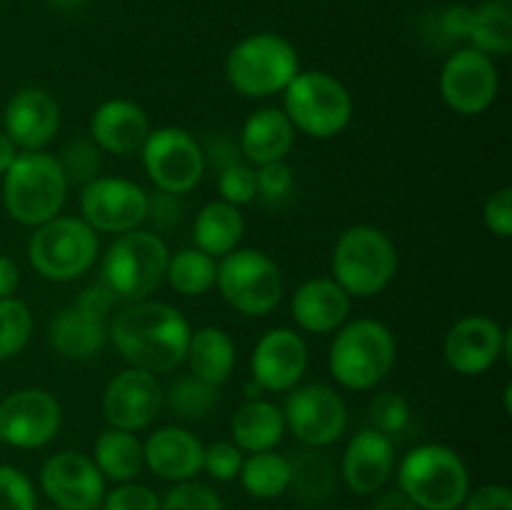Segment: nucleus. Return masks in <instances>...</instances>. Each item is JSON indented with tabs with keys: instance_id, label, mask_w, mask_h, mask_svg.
Segmentation results:
<instances>
[{
	"instance_id": "2",
	"label": "nucleus",
	"mask_w": 512,
	"mask_h": 510,
	"mask_svg": "<svg viewBox=\"0 0 512 510\" xmlns=\"http://www.w3.org/2000/svg\"><path fill=\"white\" fill-rule=\"evenodd\" d=\"M68 195V180L55 155L25 150L15 155L3 175V203L10 218L20 225H38L58 218Z\"/></svg>"
},
{
	"instance_id": "20",
	"label": "nucleus",
	"mask_w": 512,
	"mask_h": 510,
	"mask_svg": "<svg viewBox=\"0 0 512 510\" xmlns=\"http://www.w3.org/2000/svg\"><path fill=\"white\" fill-rule=\"evenodd\" d=\"M3 133L15 148L40 150L55 138L60 128V105L48 90L23 88L8 100L3 113Z\"/></svg>"
},
{
	"instance_id": "8",
	"label": "nucleus",
	"mask_w": 512,
	"mask_h": 510,
	"mask_svg": "<svg viewBox=\"0 0 512 510\" xmlns=\"http://www.w3.org/2000/svg\"><path fill=\"white\" fill-rule=\"evenodd\" d=\"M170 253L150 230L118 235L103 258V283L120 300H145L165 278Z\"/></svg>"
},
{
	"instance_id": "3",
	"label": "nucleus",
	"mask_w": 512,
	"mask_h": 510,
	"mask_svg": "<svg viewBox=\"0 0 512 510\" xmlns=\"http://www.w3.org/2000/svg\"><path fill=\"white\" fill-rule=\"evenodd\" d=\"M398 490L418 510H455L468 498L470 475L463 458L448 445H418L400 463Z\"/></svg>"
},
{
	"instance_id": "53",
	"label": "nucleus",
	"mask_w": 512,
	"mask_h": 510,
	"mask_svg": "<svg viewBox=\"0 0 512 510\" xmlns=\"http://www.w3.org/2000/svg\"><path fill=\"white\" fill-rule=\"evenodd\" d=\"M15 155H18V150H15V143L8 138V135L0 130V175H5V170L13 165Z\"/></svg>"
},
{
	"instance_id": "24",
	"label": "nucleus",
	"mask_w": 512,
	"mask_h": 510,
	"mask_svg": "<svg viewBox=\"0 0 512 510\" xmlns=\"http://www.w3.org/2000/svg\"><path fill=\"white\" fill-rule=\"evenodd\" d=\"M350 310V295L333 278L305 280L293 295V318L303 330L315 335L333 333L343 325Z\"/></svg>"
},
{
	"instance_id": "56",
	"label": "nucleus",
	"mask_w": 512,
	"mask_h": 510,
	"mask_svg": "<svg viewBox=\"0 0 512 510\" xmlns=\"http://www.w3.org/2000/svg\"><path fill=\"white\" fill-rule=\"evenodd\" d=\"M0 400H3V393H0Z\"/></svg>"
},
{
	"instance_id": "47",
	"label": "nucleus",
	"mask_w": 512,
	"mask_h": 510,
	"mask_svg": "<svg viewBox=\"0 0 512 510\" xmlns=\"http://www.w3.org/2000/svg\"><path fill=\"white\" fill-rule=\"evenodd\" d=\"M115 300L118 298H115L113 290H110L108 285L95 283V285H88V288L78 295V300H75V308H78L80 313L90 315V318H95V320H103L105 323V318H108V313H110V308L115 305Z\"/></svg>"
},
{
	"instance_id": "39",
	"label": "nucleus",
	"mask_w": 512,
	"mask_h": 510,
	"mask_svg": "<svg viewBox=\"0 0 512 510\" xmlns=\"http://www.w3.org/2000/svg\"><path fill=\"white\" fill-rule=\"evenodd\" d=\"M160 510H225L223 500L213 488L195 480H183L173 485L160 500Z\"/></svg>"
},
{
	"instance_id": "9",
	"label": "nucleus",
	"mask_w": 512,
	"mask_h": 510,
	"mask_svg": "<svg viewBox=\"0 0 512 510\" xmlns=\"http://www.w3.org/2000/svg\"><path fill=\"white\" fill-rule=\"evenodd\" d=\"M28 258L43 278L65 283L93 268L98 235L83 218H53L38 225L28 245Z\"/></svg>"
},
{
	"instance_id": "7",
	"label": "nucleus",
	"mask_w": 512,
	"mask_h": 510,
	"mask_svg": "<svg viewBox=\"0 0 512 510\" xmlns=\"http://www.w3.org/2000/svg\"><path fill=\"white\" fill-rule=\"evenodd\" d=\"M285 93V110L295 130L310 138L328 140L348 128L353 118V98L338 78L320 70L298 73Z\"/></svg>"
},
{
	"instance_id": "21",
	"label": "nucleus",
	"mask_w": 512,
	"mask_h": 510,
	"mask_svg": "<svg viewBox=\"0 0 512 510\" xmlns=\"http://www.w3.org/2000/svg\"><path fill=\"white\" fill-rule=\"evenodd\" d=\"M393 443L375 428L353 435L343 455V480L355 495H373L393 473Z\"/></svg>"
},
{
	"instance_id": "27",
	"label": "nucleus",
	"mask_w": 512,
	"mask_h": 510,
	"mask_svg": "<svg viewBox=\"0 0 512 510\" xmlns=\"http://www.w3.org/2000/svg\"><path fill=\"white\" fill-rule=\"evenodd\" d=\"M243 233V215H240V210L235 205L225 203V200H213V203L203 205L200 213L195 215V248L203 250L210 258H223V255L238 250Z\"/></svg>"
},
{
	"instance_id": "1",
	"label": "nucleus",
	"mask_w": 512,
	"mask_h": 510,
	"mask_svg": "<svg viewBox=\"0 0 512 510\" xmlns=\"http://www.w3.org/2000/svg\"><path fill=\"white\" fill-rule=\"evenodd\" d=\"M190 323L178 308L160 300H135L120 310L110 325L115 350L130 368L170 373L188 355Z\"/></svg>"
},
{
	"instance_id": "15",
	"label": "nucleus",
	"mask_w": 512,
	"mask_h": 510,
	"mask_svg": "<svg viewBox=\"0 0 512 510\" xmlns=\"http://www.w3.org/2000/svg\"><path fill=\"white\" fill-rule=\"evenodd\" d=\"M500 78L493 58L475 48L455 50L440 73V95L460 115H478L493 105Z\"/></svg>"
},
{
	"instance_id": "12",
	"label": "nucleus",
	"mask_w": 512,
	"mask_h": 510,
	"mask_svg": "<svg viewBox=\"0 0 512 510\" xmlns=\"http://www.w3.org/2000/svg\"><path fill=\"white\" fill-rule=\"evenodd\" d=\"M80 213L93 230L123 235L138 228L148 215V193L133 180L98 175L83 185Z\"/></svg>"
},
{
	"instance_id": "18",
	"label": "nucleus",
	"mask_w": 512,
	"mask_h": 510,
	"mask_svg": "<svg viewBox=\"0 0 512 510\" xmlns=\"http://www.w3.org/2000/svg\"><path fill=\"white\" fill-rule=\"evenodd\" d=\"M255 385L270 393H285L305 375L308 345L295 330L273 328L258 340L250 358Z\"/></svg>"
},
{
	"instance_id": "31",
	"label": "nucleus",
	"mask_w": 512,
	"mask_h": 510,
	"mask_svg": "<svg viewBox=\"0 0 512 510\" xmlns=\"http://www.w3.org/2000/svg\"><path fill=\"white\" fill-rule=\"evenodd\" d=\"M468 40L470 48L485 55H508L512 50V5L510 0H485L473 8Z\"/></svg>"
},
{
	"instance_id": "36",
	"label": "nucleus",
	"mask_w": 512,
	"mask_h": 510,
	"mask_svg": "<svg viewBox=\"0 0 512 510\" xmlns=\"http://www.w3.org/2000/svg\"><path fill=\"white\" fill-rule=\"evenodd\" d=\"M33 333L30 308L18 298H0V360L15 358Z\"/></svg>"
},
{
	"instance_id": "13",
	"label": "nucleus",
	"mask_w": 512,
	"mask_h": 510,
	"mask_svg": "<svg viewBox=\"0 0 512 510\" xmlns=\"http://www.w3.org/2000/svg\"><path fill=\"white\" fill-rule=\"evenodd\" d=\"M285 425L300 443L310 448H325L345 433L348 410L343 398L323 383L303 385L285 400Z\"/></svg>"
},
{
	"instance_id": "14",
	"label": "nucleus",
	"mask_w": 512,
	"mask_h": 510,
	"mask_svg": "<svg viewBox=\"0 0 512 510\" xmlns=\"http://www.w3.org/2000/svg\"><path fill=\"white\" fill-rule=\"evenodd\" d=\"M63 410L43 388H23L0 400V443L43 448L58 435Z\"/></svg>"
},
{
	"instance_id": "37",
	"label": "nucleus",
	"mask_w": 512,
	"mask_h": 510,
	"mask_svg": "<svg viewBox=\"0 0 512 510\" xmlns=\"http://www.w3.org/2000/svg\"><path fill=\"white\" fill-rule=\"evenodd\" d=\"M68 183L88 185L100 175V148L90 140H73L58 158Z\"/></svg>"
},
{
	"instance_id": "5",
	"label": "nucleus",
	"mask_w": 512,
	"mask_h": 510,
	"mask_svg": "<svg viewBox=\"0 0 512 510\" xmlns=\"http://www.w3.org/2000/svg\"><path fill=\"white\" fill-rule=\"evenodd\" d=\"M328 365L333 378L348 390H370L395 365V338L378 320H353L335 335Z\"/></svg>"
},
{
	"instance_id": "51",
	"label": "nucleus",
	"mask_w": 512,
	"mask_h": 510,
	"mask_svg": "<svg viewBox=\"0 0 512 510\" xmlns=\"http://www.w3.org/2000/svg\"><path fill=\"white\" fill-rule=\"evenodd\" d=\"M20 285V270L8 255H0V298H13Z\"/></svg>"
},
{
	"instance_id": "41",
	"label": "nucleus",
	"mask_w": 512,
	"mask_h": 510,
	"mask_svg": "<svg viewBox=\"0 0 512 510\" xmlns=\"http://www.w3.org/2000/svg\"><path fill=\"white\" fill-rule=\"evenodd\" d=\"M218 190L223 195L225 203L235 205H248L253 203V198L258 195V185H255V170L248 168L243 163H235L230 168L220 170L218 178Z\"/></svg>"
},
{
	"instance_id": "34",
	"label": "nucleus",
	"mask_w": 512,
	"mask_h": 510,
	"mask_svg": "<svg viewBox=\"0 0 512 510\" xmlns=\"http://www.w3.org/2000/svg\"><path fill=\"white\" fill-rule=\"evenodd\" d=\"M290 488L303 500H323L335 488V468L323 453L303 450L290 460Z\"/></svg>"
},
{
	"instance_id": "42",
	"label": "nucleus",
	"mask_w": 512,
	"mask_h": 510,
	"mask_svg": "<svg viewBox=\"0 0 512 510\" xmlns=\"http://www.w3.org/2000/svg\"><path fill=\"white\" fill-rule=\"evenodd\" d=\"M100 510H160V498L148 485L123 483L105 493Z\"/></svg>"
},
{
	"instance_id": "22",
	"label": "nucleus",
	"mask_w": 512,
	"mask_h": 510,
	"mask_svg": "<svg viewBox=\"0 0 512 510\" xmlns=\"http://www.w3.org/2000/svg\"><path fill=\"white\" fill-rule=\"evenodd\" d=\"M203 443L190 430L168 425L145 440L143 460L158 478L183 483L203 470Z\"/></svg>"
},
{
	"instance_id": "17",
	"label": "nucleus",
	"mask_w": 512,
	"mask_h": 510,
	"mask_svg": "<svg viewBox=\"0 0 512 510\" xmlns=\"http://www.w3.org/2000/svg\"><path fill=\"white\" fill-rule=\"evenodd\" d=\"M165 393L158 378L148 370L125 368L108 383L103 395V413L110 428L143 430L158 418Z\"/></svg>"
},
{
	"instance_id": "6",
	"label": "nucleus",
	"mask_w": 512,
	"mask_h": 510,
	"mask_svg": "<svg viewBox=\"0 0 512 510\" xmlns=\"http://www.w3.org/2000/svg\"><path fill=\"white\" fill-rule=\"evenodd\" d=\"M300 73L293 45L275 33H255L240 40L228 55L225 75L245 98H268L283 93Z\"/></svg>"
},
{
	"instance_id": "45",
	"label": "nucleus",
	"mask_w": 512,
	"mask_h": 510,
	"mask_svg": "<svg viewBox=\"0 0 512 510\" xmlns=\"http://www.w3.org/2000/svg\"><path fill=\"white\" fill-rule=\"evenodd\" d=\"M483 220L485 228L493 235H498L500 240H508L512 235V188H498L495 193H490V198L485 200L483 208Z\"/></svg>"
},
{
	"instance_id": "32",
	"label": "nucleus",
	"mask_w": 512,
	"mask_h": 510,
	"mask_svg": "<svg viewBox=\"0 0 512 510\" xmlns=\"http://www.w3.org/2000/svg\"><path fill=\"white\" fill-rule=\"evenodd\" d=\"M240 483L258 500H273L290 488V460L275 450L253 453L243 460Z\"/></svg>"
},
{
	"instance_id": "19",
	"label": "nucleus",
	"mask_w": 512,
	"mask_h": 510,
	"mask_svg": "<svg viewBox=\"0 0 512 510\" xmlns=\"http://www.w3.org/2000/svg\"><path fill=\"white\" fill-rule=\"evenodd\" d=\"M505 333L493 318L468 315L448 330L443 355L450 368L460 375H480L495 365L503 355Z\"/></svg>"
},
{
	"instance_id": "4",
	"label": "nucleus",
	"mask_w": 512,
	"mask_h": 510,
	"mask_svg": "<svg viewBox=\"0 0 512 510\" xmlns=\"http://www.w3.org/2000/svg\"><path fill=\"white\" fill-rule=\"evenodd\" d=\"M330 265L345 293L370 298L383 293L398 273V250L380 228L353 225L335 243Z\"/></svg>"
},
{
	"instance_id": "54",
	"label": "nucleus",
	"mask_w": 512,
	"mask_h": 510,
	"mask_svg": "<svg viewBox=\"0 0 512 510\" xmlns=\"http://www.w3.org/2000/svg\"><path fill=\"white\" fill-rule=\"evenodd\" d=\"M58 8H78V5H83L85 0H53Z\"/></svg>"
},
{
	"instance_id": "52",
	"label": "nucleus",
	"mask_w": 512,
	"mask_h": 510,
	"mask_svg": "<svg viewBox=\"0 0 512 510\" xmlns=\"http://www.w3.org/2000/svg\"><path fill=\"white\" fill-rule=\"evenodd\" d=\"M373 510H418V505L403 493V490H388L375 500Z\"/></svg>"
},
{
	"instance_id": "55",
	"label": "nucleus",
	"mask_w": 512,
	"mask_h": 510,
	"mask_svg": "<svg viewBox=\"0 0 512 510\" xmlns=\"http://www.w3.org/2000/svg\"><path fill=\"white\" fill-rule=\"evenodd\" d=\"M45 510H58V508H45Z\"/></svg>"
},
{
	"instance_id": "23",
	"label": "nucleus",
	"mask_w": 512,
	"mask_h": 510,
	"mask_svg": "<svg viewBox=\"0 0 512 510\" xmlns=\"http://www.w3.org/2000/svg\"><path fill=\"white\" fill-rule=\"evenodd\" d=\"M148 133V115L130 100H108L90 118L93 143L113 155H130L140 150Z\"/></svg>"
},
{
	"instance_id": "16",
	"label": "nucleus",
	"mask_w": 512,
	"mask_h": 510,
	"mask_svg": "<svg viewBox=\"0 0 512 510\" xmlns=\"http://www.w3.org/2000/svg\"><path fill=\"white\" fill-rule=\"evenodd\" d=\"M40 485L58 510H100L105 498L103 473L93 458L75 450L45 460Z\"/></svg>"
},
{
	"instance_id": "25",
	"label": "nucleus",
	"mask_w": 512,
	"mask_h": 510,
	"mask_svg": "<svg viewBox=\"0 0 512 510\" xmlns=\"http://www.w3.org/2000/svg\"><path fill=\"white\" fill-rule=\"evenodd\" d=\"M295 128L288 115L278 108H260L245 120L240 130V153L253 165H268L285 160L293 150Z\"/></svg>"
},
{
	"instance_id": "50",
	"label": "nucleus",
	"mask_w": 512,
	"mask_h": 510,
	"mask_svg": "<svg viewBox=\"0 0 512 510\" xmlns=\"http://www.w3.org/2000/svg\"><path fill=\"white\" fill-rule=\"evenodd\" d=\"M470 18H473V8H468V5H450L438 18L440 33L448 40H468Z\"/></svg>"
},
{
	"instance_id": "10",
	"label": "nucleus",
	"mask_w": 512,
	"mask_h": 510,
	"mask_svg": "<svg viewBox=\"0 0 512 510\" xmlns=\"http://www.w3.org/2000/svg\"><path fill=\"white\" fill-rule=\"evenodd\" d=\"M215 285L228 300V305H233L238 313L253 315V318L268 315L283 298L280 268L268 255L253 248L223 255Z\"/></svg>"
},
{
	"instance_id": "40",
	"label": "nucleus",
	"mask_w": 512,
	"mask_h": 510,
	"mask_svg": "<svg viewBox=\"0 0 512 510\" xmlns=\"http://www.w3.org/2000/svg\"><path fill=\"white\" fill-rule=\"evenodd\" d=\"M0 510H38L33 483L13 465H0Z\"/></svg>"
},
{
	"instance_id": "49",
	"label": "nucleus",
	"mask_w": 512,
	"mask_h": 510,
	"mask_svg": "<svg viewBox=\"0 0 512 510\" xmlns=\"http://www.w3.org/2000/svg\"><path fill=\"white\" fill-rule=\"evenodd\" d=\"M240 143L230 140L228 135H210L208 145L203 150V158L205 163L210 160V165H215L218 170L230 168V165L240 163Z\"/></svg>"
},
{
	"instance_id": "35",
	"label": "nucleus",
	"mask_w": 512,
	"mask_h": 510,
	"mask_svg": "<svg viewBox=\"0 0 512 510\" xmlns=\"http://www.w3.org/2000/svg\"><path fill=\"white\" fill-rule=\"evenodd\" d=\"M218 403V388L195 378V375L175 380L168 390V405L183 420H203L210 410L218 408Z\"/></svg>"
},
{
	"instance_id": "26",
	"label": "nucleus",
	"mask_w": 512,
	"mask_h": 510,
	"mask_svg": "<svg viewBox=\"0 0 512 510\" xmlns=\"http://www.w3.org/2000/svg\"><path fill=\"white\" fill-rule=\"evenodd\" d=\"M230 428H233V440L240 450H248V453L273 450L285 433L283 410L270 400L250 398L248 403L235 410Z\"/></svg>"
},
{
	"instance_id": "46",
	"label": "nucleus",
	"mask_w": 512,
	"mask_h": 510,
	"mask_svg": "<svg viewBox=\"0 0 512 510\" xmlns=\"http://www.w3.org/2000/svg\"><path fill=\"white\" fill-rule=\"evenodd\" d=\"M145 218H150L160 228H173L183 218V200H180V195L158 190L155 195H148V215Z\"/></svg>"
},
{
	"instance_id": "48",
	"label": "nucleus",
	"mask_w": 512,
	"mask_h": 510,
	"mask_svg": "<svg viewBox=\"0 0 512 510\" xmlns=\"http://www.w3.org/2000/svg\"><path fill=\"white\" fill-rule=\"evenodd\" d=\"M465 510H512V493L505 485H480L463 500Z\"/></svg>"
},
{
	"instance_id": "44",
	"label": "nucleus",
	"mask_w": 512,
	"mask_h": 510,
	"mask_svg": "<svg viewBox=\"0 0 512 510\" xmlns=\"http://www.w3.org/2000/svg\"><path fill=\"white\" fill-rule=\"evenodd\" d=\"M255 185H258V193L263 195L268 203H278L293 188V170L285 160H278V163L260 165L255 170Z\"/></svg>"
},
{
	"instance_id": "38",
	"label": "nucleus",
	"mask_w": 512,
	"mask_h": 510,
	"mask_svg": "<svg viewBox=\"0 0 512 510\" xmlns=\"http://www.w3.org/2000/svg\"><path fill=\"white\" fill-rule=\"evenodd\" d=\"M370 423L383 435H400L410 423V405L400 393L385 390L370 403Z\"/></svg>"
},
{
	"instance_id": "33",
	"label": "nucleus",
	"mask_w": 512,
	"mask_h": 510,
	"mask_svg": "<svg viewBox=\"0 0 512 510\" xmlns=\"http://www.w3.org/2000/svg\"><path fill=\"white\" fill-rule=\"evenodd\" d=\"M165 278L173 285L175 293L180 295H205L215 285L218 278V265L215 258L205 255L198 248L178 250L173 258L168 260V270Z\"/></svg>"
},
{
	"instance_id": "11",
	"label": "nucleus",
	"mask_w": 512,
	"mask_h": 510,
	"mask_svg": "<svg viewBox=\"0 0 512 510\" xmlns=\"http://www.w3.org/2000/svg\"><path fill=\"white\" fill-rule=\"evenodd\" d=\"M143 165L155 188L185 195L200 183L205 173L203 148L183 128H158L143 143Z\"/></svg>"
},
{
	"instance_id": "28",
	"label": "nucleus",
	"mask_w": 512,
	"mask_h": 510,
	"mask_svg": "<svg viewBox=\"0 0 512 510\" xmlns=\"http://www.w3.org/2000/svg\"><path fill=\"white\" fill-rule=\"evenodd\" d=\"M185 360L193 368L195 378L220 388L228 380V375L233 373L235 345L225 330L208 325V328H200L190 335Z\"/></svg>"
},
{
	"instance_id": "43",
	"label": "nucleus",
	"mask_w": 512,
	"mask_h": 510,
	"mask_svg": "<svg viewBox=\"0 0 512 510\" xmlns=\"http://www.w3.org/2000/svg\"><path fill=\"white\" fill-rule=\"evenodd\" d=\"M243 468V453L238 445L228 443V440H218L203 453V470H208L210 478L215 480H233L240 475Z\"/></svg>"
},
{
	"instance_id": "29",
	"label": "nucleus",
	"mask_w": 512,
	"mask_h": 510,
	"mask_svg": "<svg viewBox=\"0 0 512 510\" xmlns=\"http://www.w3.org/2000/svg\"><path fill=\"white\" fill-rule=\"evenodd\" d=\"M50 343L63 358L85 360L103 348L105 323L70 305L55 315L53 325H50Z\"/></svg>"
},
{
	"instance_id": "30",
	"label": "nucleus",
	"mask_w": 512,
	"mask_h": 510,
	"mask_svg": "<svg viewBox=\"0 0 512 510\" xmlns=\"http://www.w3.org/2000/svg\"><path fill=\"white\" fill-rule=\"evenodd\" d=\"M93 463L98 465L103 478L115 480V483H130L145 465L143 443L128 430L110 428L95 440Z\"/></svg>"
}]
</instances>
